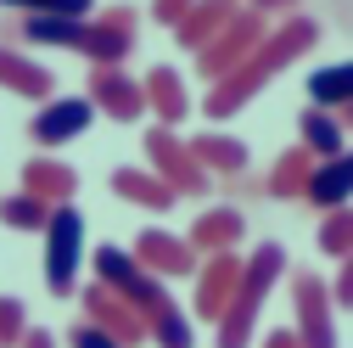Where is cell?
Instances as JSON below:
<instances>
[{"instance_id": "cell-32", "label": "cell", "mask_w": 353, "mask_h": 348, "mask_svg": "<svg viewBox=\"0 0 353 348\" xmlns=\"http://www.w3.org/2000/svg\"><path fill=\"white\" fill-rule=\"evenodd\" d=\"M196 6V0H152V23H163V28H174L185 12Z\"/></svg>"}, {"instance_id": "cell-6", "label": "cell", "mask_w": 353, "mask_h": 348, "mask_svg": "<svg viewBox=\"0 0 353 348\" xmlns=\"http://www.w3.org/2000/svg\"><path fill=\"white\" fill-rule=\"evenodd\" d=\"M46 287L57 298H68L79 287V258H84V220H79V208L62 202L51 208V220H46Z\"/></svg>"}, {"instance_id": "cell-4", "label": "cell", "mask_w": 353, "mask_h": 348, "mask_svg": "<svg viewBox=\"0 0 353 348\" xmlns=\"http://www.w3.org/2000/svg\"><path fill=\"white\" fill-rule=\"evenodd\" d=\"M146 168L157 174V180H163L174 197H208V191H213V174L191 157V146L174 135L168 124L146 129Z\"/></svg>"}, {"instance_id": "cell-11", "label": "cell", "mask_w": 353, "mask_h": 348, "mask_svg": "<svg viewBox=\"0 0 353 348\" xmlns=\"http://www.w3.org/2000/svg\"><path fill=\"white\" fill-rule=\"evenodd\" d=\"M90 107H101L118 124H141L146 118V90H141V79H129L123 68H96L90 73Z\"/></svg>"}, {"instance_id": "cell-20", "label": "cell", "mask_w": 353, "mask_h": 348, "mask_svg": "<svg viewBox=\"0 0 353 348\" xmlns=\"http://www.w3.org/2000/svg\"><path fill=\"white\" fill-rule=\"evenodd\" d=\"M308 107H325V113L353 107V57L347 62H325V68L308 73Z\"/></svg>"}, {"instance_id": "cell-29", "label": "cell", "mask_w": 353, "mask_h": 348, "mask_svg": "<svg viewBox=\"0 0 353 348\" xmlns=\"http://www.w3.org/2000/svg\"><path fill=\"white\" fill-rule=\"evenodd\" d=\"M0 6H17L23 17H28V12H51V17H90V0H0Z\"/></svg>"}, {"instance_id": "cell-13", "label": "cell", "mask_w": 353, "mask_h": 348, "mask_svg": "<svg viewBox=\"0 0 353 348\" xmlns=\"http://www.w3.org/2000/svg\"><path fill=\"white\" fill-rule=\"evenodd\" d=\"M129 253H135V264H146L157 281H180V276L196 270L191 242H185V236H174V231H141Z\"/></svg>"}, {"instance_id": "cell-7", "label": "cell", "mask_w": 353, "mask_h": 348, "mask_svg": "<svg viewBox=\"0 0 353 348\" xmlns=\"http://www.w3.org/2000/svg\"><path fill=\"white\" fill-rule=\"evenodd\" d=\"M135 12L129 6H107L101 17H84L79 39H73V51L90 62V68H123V57L135 51Z\"/></svg>"}, {"instance_id": "cell-25", "label": "cell", "mask_w": 353, "mask_h": 348, "mask_svg": "<svg viewBox=\"0 0 353 348\" xmlns=\"http://www.w3.org/2000/svg\"><path fill=\"white\" fill-rule=\"evenodd\" d=\"M46 220H51V202H39L28 191L0 197V225H6V231H46Z\"/></svg>"}, {"instance_id": "cell-9", "label": "cell", "mask_w": 353, "mask_h": 348, "mask_svg": "<svg viewBox=\"0 0 353 348\" xmlns=\"http://www.w3.org/2000/svg\"><path fill=\"white\" fill-rule=\"evenodd\" d=\"M90 124H96L90 96H51V102H39V113H34V124H28V135H34L39 152H57V146L79 141Z\"/></svg>"}, {"instance_id": "cell-27", "label": "cell", "mask_w": 353, "mask_h": 348, "mask_svg": "<svg viewBox=\"0 0 353 348\" xmlns=\"http://www.w3.org/2000/svg\"><path fill=\"white\" fill-rule=\"evenodd\" d=\"M152 342H157V348H191V342H196V331H191V315H185V309L163 315V320L152 326Z\"/></svg>"}, {"instance_id": "cell-1", "label": "cell", "mask_w": 353, "mask_h": 348, "mask_svg": "<svg viewBox=\"0 0 353 348\" xmlns=\"http://www.w3.org/2000/svg\"><path fill=\"white\" fill-rule=\"evenodd\" d=\"M314 39H320V23L314 17H286L281 28H270L258 39V51L236 68V73H225V79H213V90H208V102H202V113L213 118V124H225V118H236L263 84H270L281 68H292L297 57H308L314 51Z\"/></svg>"}, {"instance_id": "cell-16", "label": "cell", "mask_w": 353, "mask_h": 348, "mask_svg": "<svg viewBox=\"0 0 353 348\" xmlns=\"http://www.w3.org/2000/svg\"><path fill=\"white\" fill-rule=\"evenodd\" d=\"M0 90L28 96V102H51V96H57V73H51L46 62L12 51V46H0Z\"/></svg>"}, {"instance_id": "cell-14", "label": "cell", "mask_w": 353, "mask_h": 348, "mask_svg": "<svg viewBox=\"0 0 353 348\" xmlns=\"http://www.w3.org/2000/svg\"><path fill=\"white\" fill-rule=\"evenodd\" d=\"M23 191L39 197V202H51V208H62V202H73V191H79V174H73L57 152H34V157L23 163Z\"/></svg>"}, {"instance_id": "cell-31", "label": "cell", "mask_w": 353, "mask_h": 348, "mask_svg": "<svg viewBox=\"0 0 353 348\" xmlns=\"http://www.w3.org/2000/svg\"><path fill=\"white\" fill-rule=\"evenodd\" d=\"M331 303H336V309H353V253L342 258V270H336V287H331Z\"/></svg>"}, {"instance_id": "cell-24", "label": "cell", "mask_w": 353, "mask_h": 348, "mask_svg": "<svg viewBox=\"0 0 353 348\" xmlns=\"http://www.w3.org/2000/svg\"><path fill=\"white\" fill-rule=\"evenodd\" d=\"M79 28H84V17H51V12H28V17H23V39H34V46H62V51H73Z\"/></svg>"}, {"instance_id": "cell-2", "label": "cell", "mask_w": 353, "mask_h": 348, "mask_svg": "<svg viewBox=\"0 0 353 348\" xmlns=\"http://www.w3.org/2000/svg\"><path fill=\"white\" fill-rule=\"evenodd\" d=\"M286 264H292V258H286L281 242H258L252 258H241V281H236V292L225 303V315L213 320V342L219 348H247L252 342L258 315H263V303H270V292H275V281H281Z\"/></svg>"}, {"instance_id": "cell-22", "label": "cell", "mask_w": 353, "mask_h": 348, "mask_svg": "<svg viewBox=\"0 0 353 348\" xmlns=\"http://www.w3.org/2000/svg\"><path fill=\"white\" fill-rule=\"evenodd\" d=\"M185 146H191V157H196L208 174H236V168H247V146L230 141V135H219V129H202V135H191Z\"/></svg>"}, {"instance_id": "cell-36", "label": "cell", "mask_w": 353, "mask_h": 348, "mask_svg": "<svg viewBox=\"0 0 353 348\" xmlns=\"http://www.w3.org/2000/svg\"><path fill=\"white\" fill-rule=\"evenodd\" d=\"M336 118H342V129H353V107H342V113H336Z\"/></svg>"}, {"instance_id": "cell-28", "label": "cell", "mask_w": 353, "mask_h": 348, "mask_svg": "<svg viewBox=\"0 0 353 348\" xmlns=\"http://www.w3.org/2000/svg\"><path fill=\"white\" fill-rule=\"evenodd\" d=\"M28 331V303L23 298H0V348H17Z\"/></svg>"}, {"instance_id": "cell-3", "label": "cell", "mask_w": 353, "mask_h": 348, "mask_svg": "<svg viewBox=\"0 0 353 348\" xmlns=\"http://www.w3.org/2000/svg\"><path fill=\"white\" fill-rule=\"evenodd\" d=\"M96 281H101V287H112V292L129 303V309L146 320V331H152L163 315L180 309V303L168 298V287H163L146 264H135V253H129V247H112V242H101V247H96Z\"/></svg>"}, {"instance_id": "cell-33", "label": "cell", "mask_w": 353, "mask_h": 348, "mask_svg": "<svg viewBox=\"0 0 353 348\" xmlns=\"http://www.w3.org/2000/svg\"><path fill=\"white\" fill-rule=\"evenodd\" d=\"M263 348H297V331H292V326H275V331H263Z\"/></svg>"}, {"instance_id": "cell-17", "label": "cell", "mask_w": 353, "mask_h": 348, "mask_svg": "<svg viewBox=\"0 0 353 348\" xmlns=\"http://www.w3.org/2000/svg\"><path fill=\"white\" fill-rule=\"evenodd\" d=\"M236 12H241V0H196V6H191L180 23H174V39H180L185 51H202L208 39L236 17Z\"/></svg>"}, {"instance_id": "cell-21", "label": "cell", "mask_w": 353, "mask_h": 348, "mask_svg": "<svg viewBox=\"0 0 353 348\" xmlns=\"http://www.w3.org/2000/svg\"><path fill=\"white\" fill-rule=\"evenodd\" d=\"M314 152H308V146H292V152H281L275 157V168H270V186H263V191H270L275 202H297L303 197V186H308V174H314Z\"/></svg>"}, {"instance_id": "cell-34", "label": "cell", "mask_w": 353, "mask_h": 348, "mask_svg": "<svg viewBox=\"0 0 353 348\" xmlns=\"http://www.w3.org/2000/svg\"><path fill=\"white\" fill-rule=\"evenodd\" d=\"M17 348H57V337H51V331H39V326H28Z\"/></svg>"}, {"instance_id": "cell-19", "label": "cell", "mask_w": 353, "mask_h": 348, "mask_svg": "<svg viewBox=\"0 0 353 348\" xmlns=\"http://www.w3.org/2000/svg\"><path fill=\"white\" fill-rule=\"evenodd\" d=\"M112 191H118L123 202H135V208H152V213H168L174 202H180L152 168H112Z\"/></svg>"}, {"instance_id": "cell-10", "label": "cell", "mask_w": 353, "mask_h": 348, "mask_svg": "<svg viewBox=\"0 0 353 348\" xmlns=\"http://www.w3.org/2000/svg\"><path fill=\"white\" fill-rule=\"evenodd\" d=\"M79 309H84V320H90V326H101V331H107V337H118L123 348H141V342L152 337V331H146V320L129 309V303H123L112 287H101V281H90V287L79 292Z\"/></svg>"}, {"instance_id": "cell-8", "label": "cell", "mask_w": 353, "mask_h": 348, "mask_svg": "<svg viewBox=\"0 0 353 348\" xmlns=\"http://www.w3.org/2000/svg\"><path fill=\"white\" fill-rule=\"evenodd\" d=\"M292 303H297V348H336V303H331V287L303 270L292 276Z\"/></svg>"}, {"instance_id": "cell-15", "label": "cell", "mask_w": 353, "mask_h": 348, "mask_svg": "<svg viewBox=\"0 0 353 348\" xmlns=\"http://www.w3.org/2000/svg\"><path fill=\"white\" fill-rule=\"evenodd\" d=\"M141 90H146V107L157 113V124H185L191 118V90H185V79H180V68H168V62H157L146 79H141Z\"/></svg>"}, {"instance_id": "cell-18", "label": "cell", "mask_w": 353, "mask_h": 348, "mask_svg": "<svg viewBox=\"0 0 353 348\" xmlns=\"http://www.w3.org/2000/svg\"><path fill=\"white\" fill-rule=\"evenodd\" d=\"M247 236V220H241V208H213V213H202V220L191 225V253L202 258V253H225V247H236Z\"/></svg>"}, {"instance_id": "cell-5", "label": "cell", "mask_w": 353, "mask_h": 348, "mask_svg": "<svg viewBox=\"0 0 353 348\" xmlns=\"http://www.w3.org/2000/svg\"><path fill=\"white\" fill-rule=\"evenodd\" d=\"M263 34H270V17H263V12H252V6H241L225 28H219L213 39H208V46L196 51V68H202V79L213 84V79H225V73H236L252 51H258V39Z\"/></svg>"}, {"instance_id": "cell-12", "label": "cell", "mask_w": 353, "mask_h": 348, "mask_svg": "<svg viewBox=\"0 0 353 348\" xmlns=\"http://www.w3.org/2000/svg\"><path fill=\"white\" fill-rule=\"evenodd\" d=\"M236 281H241V258H236V247H225V253H208V264H196V320H219L225 315V303H230V292H236Z\"/></svg>"}, {"instance_id": "cell-23", "label": "cell", "mask_w": 353, "mask_h": 348, "mask_svg": "<svg viewBox=\"0 0 353 348\" xmlns=\"http://www.w3.org/2000/svg\"><path fill=\"white\" fill-rule=\"evenodd\" d=\"M297 129H303V141H297V146H308L314 157H336V152H347V141H342V118L325 113V107H303Z\"/></svg>"}, {"instance_id": "cell-35", "label": "cell", "mask_w": 353, "mask_h": 348, "mask_svg": "<svg viewBox=\"0 0 353 348\" xmlns=\"http://www.w3.org/2000/svg\"><path fill=\"white\" fill-rule=\"evenodd\" d=\"M247 6H252V12H263V17H270V12H281V6H292V0H247Z\"/></svg>"}, {"instance_id": "cell-26", "label": "cell", "mask_w": 353, "mask_h": 348, "mask_svg": "<svg viewBox=\"0 0 353 348\" xmlns=\"http://www.w3.org/2000/svg\"><path fill=\"white\" fill-rule=\"evenodd\" d=\"M314 242H320L325 258H347L353 253V208L347 202L342 208H325V225L314 231Z\"/></svg>"}, {"instance_id": "cell-30", "label": "cell", "mask_w": 353, "mask_h": 348, "mask_svg": "<svg viewBox=\"0 0 353 348\" xmlns=\"http://www.w3.org/2000/svg\"><path fill=\"white\" fill-rule=\"evenodd\" d=\"M68 348H123L118 337H107L101 326H90V320H79L73 331H68Z\"/></svg>"}]
</instances>
